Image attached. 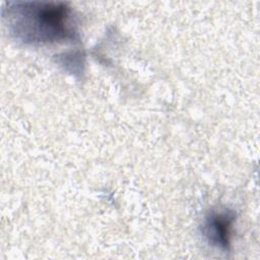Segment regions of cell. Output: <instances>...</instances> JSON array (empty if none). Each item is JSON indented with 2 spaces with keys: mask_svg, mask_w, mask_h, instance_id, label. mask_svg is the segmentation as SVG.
I'll return each instance as SVG.
<instances>
[{
  "mask_svg": "<svg viewBox=\"0 0 260 260\" xmlns=\"http://www.w3.org/2000/svg\"><path fill=\"white\" fill-rule=\"evenodd\" d=\"M12 34L24 43H51L73 37L71 9L65 3L13 2L5 9Z\"/></svg>",
  "mask_w": 260,
  "mask_h": 260,
  "instance_id": "obj_1",
  "label": "cell"
},
{
  "mask_svg": "<svg viewBox=\"0 0 260 260\" xmlns=\"http://www.w3.org/2000/svg\"><path fill=\"white\" fill-rule=\"evenodd\" d=\"M235 218V212L228 209L212 211L208 214L202 228L203 236L208 243L219 249L228 250Z\"/></svg>",
  "mask_w": 260,
  "mask_h": 260,
  "instance_id": "obj_2",
  "label": "cell"
}]
</instances>
